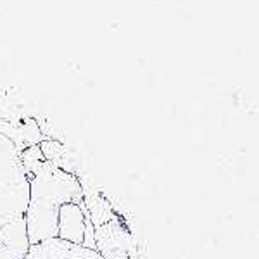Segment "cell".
I'll use <instances>...</instances> for the list:
<instances>
[{"label":"cell","mask_w":259,"mask_h":259,"mask_svg":"<svg viewBox=\"0 0 259 259\" xmlns=\"http://www.w3.org/2000/svg\"><path fill=\"white\" fill-rule=\"evenodd\" d=\"M68 202H85L81 183L73 173L59 168L52 161H41L30 175V200L24 214L30 245L57 239L59 211Z\"/></svg>","instance_id":"obj_1"},{"label":"cell","mask_w":259,"mask_h":259,"mask_svg":"<svg viewBox=\"0 0 259 259\" xmlns=\"http://www.w3.org/2000/svg\"><path fill=\"white\" fill-rule=\"evenodd\" d=\"M30 200V178L21 162V150L0 132V232L24 218Z\"/></svg>","instance_id":"obj_2"},{"label":"cell","mask_w":259,"mask_h":259,"mask_svg":"<svg viewBox=\"0 0 259 259\" xmlns=\"http://www.w3.org/2000/svg\"><path fill=\"white\" fill-rule=\"evenodd\" d=\"M95 250L104 259H133L135 242L118 218L95 228Z\"/></svg>","instance_id":"obj_3"},{"label":"cell","mask_w":259,"mask_h":259,"mask_svg":"<svg viewBox=\"0 0 259 259\" xmlns=\"http://www.w3.org/2000/svg\"><path fill=\"white\" fill-rule=\"evenodd\" d=\"M24 259H104L97 250L61 239H47L31 244Z\"/></svg>","instance_id":"obj_4"},{"label":"cell","mask_w":259,"mask_h":259,"mask_svg":"<svg viewBox=\"0 0 259 259\" xmlns=\"http://www.w3.org/2000/svg\"><path fill=\"white\" fill-rule=\"evenodd\" d=\"M83 204L68 202L61 207L57 239L76 245H83V240H85V211H83Z\"/></svg>","instance_id":"obj_5"},{"label":"cell","mask_w":259,"mask_h":259,"mask_svg":"<svg viewBox=\"0 0 259 259\" xmlns=\"http://www.w3.org/2000/svg\"><path fill=\"white\" fill-rule=\"evenodd\" d=\"M0 244L7 245L12 252H16L21 257H26L28 249H30V240H28V230H26V220L19 218L12 221L0 232Z\"/></svg>","instance_id":"obj_6"},{"label":"cell","mask_w":259,"mask_h":259,"mask_svg":"<svg viewBox=\"0 0 259 259\" xmlns=\"http://www.w3.org/2000/svg\"><path fill=\"white\" fill-rule=\"evenodd\" d=\"M0 259H23V257L18 256L16 252H12L7 245L0 244Z\"/></svg>","instance_id":"obj_7"}]
</instances>
